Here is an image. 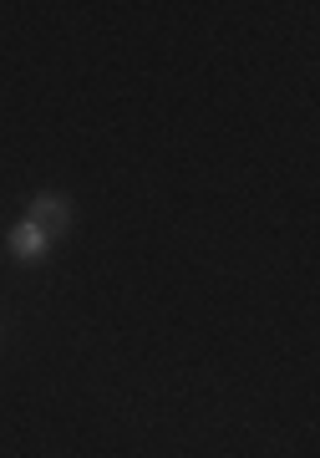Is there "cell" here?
Listing matches in <instances>:
<instances>
[{"label":"cell","mask_w":320,"mask_h":458,"mask_svg":"<svg viewBox=\"0 0 320 458\" xmlns=\"http://www.w3.org/2000/svg\"><path fill=\"white\" fill-rule=\"evenodd\" d=\"M26 219H31L41 234H51V240H56V234H66V229H72V204H66L62 194H36L31 204H26Z\"/></svg>","instance_id":"1"},{"label":"cell","mask_w":320,"mask_h":458,"mask_svg":"<svg viewBox=\"0 0 320 458\" xmlns=\"http://www.w3.org/2000/svg\"><path fill=\"white\" fill-rule=\"evenodd\" d=\"M5 245H11V255H16L21 265H41L51 255V234H41L31 219H16L11 234H5Z\"/></svg>","instance_id":"2"}]
</instances>
